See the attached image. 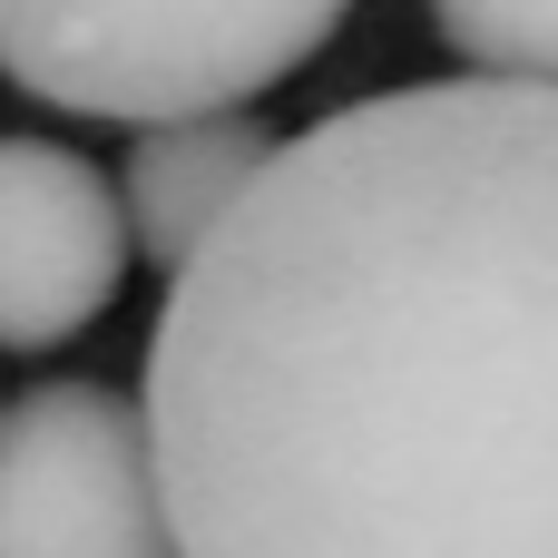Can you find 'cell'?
<instances>
[{"label": "cell", "mask_w": 558, "mask_h": 558, "mask_svg": "<svg viewBox=\"0 0 558 558\" xmlns=\"http://www.w3.org/2000/svg\"><path fill=\"white\" fill-rule=\"evenodd\" d=\"M177 558H558V88L275 147L137 373Z\"/></svg>", "instance_id": "obj_1"}, {"label": "cell", "mask_w": 558, "mask_h": 558, "mask_svg": "<svg viewBox=\"0 0 558 558\" xmlns=\"http://www.w3.org/2000/svg\"><path fill=\"white\" fill-rule=\"evenodd\" d=\"M353 0H0V78L59 118H226L284 88Z\"/></svg>", "instance_id": "obj_2"}, {"label": "cell", "mask_w": 558, "mask_h": 558, "mask_svg": "<svg viewBox=\"0 0 558 558\" xmlns=\"http://www.w3.org/2000/svg\"><path fill=\"white\" fill-rule=\"evenodd\" d=\"M0 558H177L137 392L39 373L0 412Z\"/></svg>", "instance_id": "obj_3"}, {"label": "cell", "mask_w": 558, "mask_h": 558, "mask_svg": "<svg viewBox=\"0 0 558 558\" xmlns=\"http://www.w3.org/2000/svg\"><path fill=\"white\" fill-rule=\"evenodd\" d=\"M128 275L118 177L69 137H0V353H59Z\"/></svg>", "instance_id": "obj_4"}, {"label": "cell", "mask_w": 558, "mask_h": 558, "mask_svg": "<svg viewBox=\"0 0 558 558\" xmlns=\"http://www.w3.org/2000/svg\"><path fill=\"white\" fill-rule=\"evenodd\" d=\"M275 128L255 108H226V118H167V128H137L128 157H118V216H128V255H147L167 284L206 255V235L245 206V186L275 167Z\"/></svg>", "instance_id": "obj_5"}, {"label": "cell", "mask_w": 558, "mask_h": 558, "mask_svg": "<svg viewBox=\"0 0 558 558\" xmlns=\"http://www.w3.org/2000/svg\"><path fill=\"white\" fill-rule=\"evenodd\" d=\"M432 29L471 78L500 88H558V0H432Z\"/></svg>", "instance_id": "obj_6"}]
</instances>
